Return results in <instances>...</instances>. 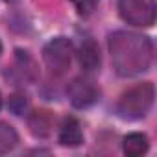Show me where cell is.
Masks as SVG:
<instances>
[{"instance_id":"obj_1","label":"cell","mask_w":157,"mask_h":157,"mask_svg":"<svg viewBox=\"0 0 157 157\" xmlns=\"http://www.w3.org/2000/svg\"><path fill=\"white\" fill-rule=\"evenodd\" d=\"M111 56L115 59L117 70L122 76H131L151 61V43L146 37L135 33H117L111 39Z\"/></svg>"},{"instance_id":"obj_2","label":"cell","mask_w":157,"mask_h":157,"mask_svg":"<svg viewBox=\"0 0 157 157\" xmlns=\"http://www.w3.org/2000/svg\"><path fill=\"white\" fill-rule=\"evenodd\" d=\"M155 98V89L151 83H139L128 93L118 102V113L124 118H140L144 117L150 107L153 105Z\"/></svg>"},{"instance_id":"obj_3","label":"cell","mask_w":157,"mask_h":157,"mask_svg":"<svg viewBox=\"0 0 157 157\" xmlns=\"http://www.w3.org/2000/svg\"><path fill=\"white\" fill-rule=\"evenodd\" d=\"M43 59L48 67V70L54 76H61L67 72L70 59H72V44L65 37H57L50 41L43 50Z\"/></svg>"},{"instance_id":"obj_4","label":"cell","mask_w":157,"mask_h":157,"mask_svg":"<svg viewBox=\"0 0 157 157\" xmlns=\"http://www.w3.org/2000/svg\"><path fill=\"white\" fill-rule=\"evenodd\" d=\"M118 10L133 26H151L155 21V0H118Z\"/></svg>"},{"instance_id":"obj_5","label":"cell","mask_w":157,"mask_h":157,"mask_svg":"<svg viewBox=\"0 0 157 157\" xmlns=\"http://www.w3.org/2000/svg\"><path fill=\"white\" fill-rule=\"evenodd\" d=\"M67 94L72 102L74 107H89L91 104H94L98 100V89L94 87L93 82L89 80H83V78H76V80L67 87Z\"/></svg>"},{"instance_id":"obj_6","label":"cell","mask_w":157,"mask_h":157,"mask_svg":"<svg viewBox=\"0 0 157 157\" xmlns=\"http://www.w3.org/2000/svg\"><path fill=\"white\" fill-rule=\"evenodd\" d=\"M59 142L63 146H80L83 142V133L80 128V122L76 118H67L63 122V128L59 131Z\"/></svg>"},{"instance_id":"obj_7","label":"cell","mask_w":157,"mask_h":157,"mask_svg":"<svg viewBox=\"0 0 157 157\" xmlns=\"http://www.w3.org/2000/svg\"><path fill=\"white\" fill-rule=\"evenodd\" d=\"M78 59H80V65L85 70H96L100 67V50L98 44L94 41H85L80 48V54H78Z\"/></svg>"},{"instance_id":"obj_8","label":"cell","mask_w":157,"mask_h":157,"mask_svg":"<svg viewBox=\"0 0 157 157\" xmlns=\"http://www.w3.org/2000/svg\"><path fill=\"white\" fill-rule=\"evenodd\" d=\"M124 153L129 157H139L148 151V137L144 133H129L124 137Z\"/></svg>"},{"instance_id":"obj_9","label":"cell","mask_w":157,"mask_h":157,"mask_svg":"<svg viewBox=\"0 0 157 157\" xmlns=\"http://www.w3.org/2000/svg\"><path fill=\"white\" fill-rule=\"evenodd\" d=\"M30 128H32L33 135L46 137L52 129V115L48 111H35L30 117Z\"/></svg>"},{"instance_id":"obj_10","label":"cell","mask_w":157,"mask_h":157,"mask_svg":"<svg viewBox=\"0 0 157 157\" xmlns=\"http://www.w3.org/2000/svg\"><path fill=\"white\" fill-rule=\"evenodd\" d=\"M17 144V133L11 126L0 122V153L10 151Z\"/></svg>"},{"instance_id":"obj_11","label":"cell","mask_w":157,"mask_h":157,"mask_svg":"<svg viewBox=\"0 0 157 157\" xmlns=\"http://www.w3.org/2000/svg\"><path fill=\"white\" fill-rule=\"evenodd\" d=\"M70 2L74 4L78 15H82V17H89L94 13L96 6H98V0H70Z\"/></svg>"},{"instance_id":"obj_12","label":"cell","mask_w":157,"mask_h":157,"mask_svg":"<svg viewBox=\"0 0 157 157\" xmlns=\"http://www.w3.org/2000/svg\"><path fill=\"white\" fill-rule=\"evenodd\" d=\"M0 107H2V94H0Z\"/></svg>"},{"instance_id":"obj_13","label":"cell","mask_w":157,"mask_h":157,"mask_svg":"<svg viewBox=\"0 0 157 157\" xmlns=\"http://www.w3.org/2000/svg\"><path fill=\"white\" fill-rule=\"evenodd\" d=\"M0 54H2V43H0Z\"/></svg>"}]
</instances>
